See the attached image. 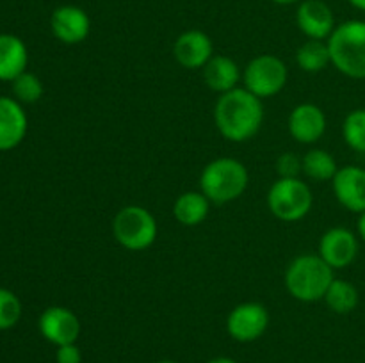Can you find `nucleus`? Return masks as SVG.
<instances>
[{"mask_svg":"<svg viewBox=\"0 0 365 363\" xmlns=\"http://www.w3.org/2000/svg\"><path fill=\"white\" fill-rule=\"evenodd\" d=\"M214 121L220 134L228 141H248L262 127V100L245 88H235L223 93L214 107Z\"/></svg>","mask_w":365,"mask_h":363,"instance_id":"f257e3e1","label":"nucleus"},{"mask_svg":"<svg viewBox=\"0 0 365 363\" xmlns=\"http://www.w3.org/2000/svg\"><path fill=\"white\" fill-rule=\"evenodd\" d=\"M248 169L237 159L221 157L203 167L200 174V191L209 198L210 203L225 205L235 201L245 194L248 187Z\"/></svg>","mask_w":365,"mask_h":363,"instance_id":"f03ea898","label":"nucleus"},{"mask_svg":"<svg viewBox=\"0 0 365 363\" xmlns=\"http://www.w3.org/2000/svg\"><path fill=\"white\" fill-rule=\"evenodd\" d=\"M334 280V269L319 255L296 256L285 270V287L289 294L303 302L324 299Z\"/></svg>","mask_w":365,"mask_h":363,"instance_id":"7ed1b4c3","label":"nucleus"},{"mask_svg":"<svg viewBox=\"0 0 365 363\" xmlns=\"http://www.w3.org/2000/svg\"><path fill=\"white\" fill-rule=\"evenodd\" d=\"M331 64L349 78H365V21L348 20L327 39Z\"/></svg>","mask_w":365,"mask_h":363,"instance_id":"20e7f679","label":"nucleus"},{"mask_svg":"<svg viewBox=\"0 0 365 363\" xmlns=\"http://www.w3.org/2000/svg\"><path fill=\"white\" fill-rule=\"evenodd\" d=\"M157 221L150 210L139 205L123 206L114 216L113 233L118 244L130 251L148 249L157 238Z\"/></svg>","mask_w":365,"mask_h":363,"instance_id":"39448f33","label":"nucleus"},{"mask_svg":"<svg viewBox=\"0 0 365 363\" xmlns=\"http://www.w3.org/2000/svg\"><path fill=\"white\" fill-rule=\"evenodd\" d=\"M312 191L299 178H278L267 192L271 214L285 223L303 219L312 210Z\"/></svg>","mask_w":365,"mask_h":363,"instance_id":"423d86ee","label":"nucleus"},{"mask_svg":"<svg viewBox=\"0 0 365 363\" xmlns=\"http://www.w3.org/2000/svg\"><path fill=\"white\" fill-rule=\"evenodd\" d=\"M287 77L289 71L284 60L271 53L257 56L242 71L245 89L260 100L278 95L287 84Z\"/></svg>","mask_w":365,"mask_h":363,"instance_id":"0eeeda50","label":"nucleus"},{"mask_svg":"<svg viewBox=\"0 0 365 363\" xmlns=\"http://www.w3.org/2000/svg\"><path fill=\"white\" fill-rule=\"evenodd\" d=\"M269 326V313L260 302H241L230 312L227 330L237 342H253L262 337Z\"/></svg>","mask_w":365,"mask_h":363,"instance_id":"6e6552de","label":"nucleus"},{"mask_svg":"<svg viewBox=\"0 0 365 363\" xmlns=\"http://www.w3.org/2000/svg\"><path fill=\"white\" fill-rule=\"evenodd\" d=\"M359 255V238L348 228H330L319 241V256L331 269L351 265Z\"/></svg>","mask_w":365,"mask_h":363,"instance_id":"1a4fd4ad","label":"nucleus"},{"mask_svg":"<svg viewBox=\"0 0 365 363\" xmlns=\"http://www.w3.org/2000/svg\"><path fill=\"white\" fill-rule=\"evenodd\" d=\"M39 331L48 342L59 345L75 344L81 335L78 317L64 306H50L39 317Z\"/></svg>","mask_w":365,"mask_h":363,"instance_id":"9d476101","label":"nucleus"},{"mask_svg":"<svg viewBox=\"0 0 365 363\" xmlns=\"http://www.w3.org/2000/svg\"><path fill=\"white\" fill-rule=\"evenodd\" d=\"M296 23L309 39H328L334 32L335 16L323 0H302L296 11Z\"/></svg>","mask_w":365,"mask_h":363,"instance_id":"9b49d317","label":"nucleus"},{"mask_svg":"<svg viewBox=\"0 0 365 363\" xmlns=\"http://www.w3.org/2000/svg\"><path fill=\"white\" fill-rule=\"evenodd\" d=\"M50 28H52L53 36L64 45H78L89 36L91 20L81 7L61 6L52 13Z\"/></svg>","mask_w":365,"mask_h":363,"instance_id":"f8f14e48","label":"nucleus"},{"mask_svg":"<svg viewBox=\"0 0 365 363\" xmlns=\"http://www.w3.org/2000/svg\"><path fill=\"white\" fill-rule=\"evenodd\" d=\"M337 201L349 212H365V169L359 166L339 167L331 180Z\"/></svg>","mask_w":365,"mask_h":363,"instance_id":"ddd939ff","label":"nucleus"},{"mask_svg":"<svg viewBox=\"0 0 365 363\" xmlns=\"http://www.w3.org/2000/svg\"><path fill=\"white\" fill-rule=\"evenodd\" d=\"M173 53L177 63L187 70L205 68V64L214 57L212 39L203 31H185L175 41Z\"/></svg>","mask_w":365,"mask_h":363,"instance_id":"4468645a","label":"nucleus"},{"mask_svg":"<svg viewBox=\"0 0 365 363\" xmlns=\"http://www.w3.org/2000/svg\"><path fill=\"white\" fill-rule=\"evenodd\" d=\"M289 132L292 139L302 144L317 142L327 132V116L323 109L314 103H302L294 107L289 116Z\"/></svg>","mask_w":365,"mask_h":363,"instance_id":"2eb2a0df","label":"nucleus"},{"mask_svg":"<svg viewBox=\"0 0 365 363\" xmlns=\"http://www.w3.org/2000/svg\"><path fill=\"white\" fill-rule=\"evenodd\" d=\"M27 134V114L20 102L0 96V152L13 149Z\"/></svg>","mask_w":365,"mask_h":363,"instance_id":"dca6fc26","label":"nucleus"},{"mask_svg":"<svg viewBox=\"0 0 365 363\" xmlns=\"http://www.w3.org/2000/svg\"><path fill=\"white\" fill-rule=\"evenodd\" d=\"M29 52L25 43L18 36L0 34V80L13 82L25 73Z\"/></svg>","mask_w":365,"mask_h":363,"instance_id":"f3484780","label":"nucleus"},{"mask_svg":"<svg viewBox=\"0 0 365 363\" xmlns=\"http://www.w3.org/2000/svg\"><path fill=\"white\" fill-rule=\"evenodd\" d=\"M203 78L212 91L223 95V93L237 88L239 80H241V70L230 57L214 56L203 68Z\"/></svg>","mask_w":365,"mask_h":363,"instance_id":"a211bd4d","label":"nucleus"},{"mask_svg":"<svg viewBox=\"0 0 365 363\" xmlns=\"http://www.w3.org/2000/svg\"><path fill=\"white\" fill-rule=\"evenodd\" d=\"M210 201L202 191H187L177 198L173 205V216L184 226H198L207 219Z\"/></svg>","mask_w":365,"mask_h":363,"instance_id":"6ab92c4d","label":"nucleus"},{"mask_svg":"<svg viewBox=\"0 0 365 363\" xmlns=\"http://www.w3.org/2000/svg\"><path fill=\"white\" fill-rule=\"evenodd\" d=\"M359 299L360 295L355 285L346 280H337V278L331 281L327 294H324L328 308L335 313H341V315L351 313L359 306Z\"/></svg>","mask_w":365,"mask_h":363,"instance_id":"aec40b11","label":"nucleus"},{"mask_svg":"<svg viewBox=\"0 0 365 363\" xmlns=\"http://www.w3.org/2000/svg\"><path fill=\"white\" fill-rule=\"evenodd\" d=\"M296 63L307 73H319L331 63L328 45L321 39H309L296 52Z\"/></svg>","mask_w":365,"mask_h":363,"instance_id":"412c9836","label":"nucleus"},{"mask_svg":"<svg viewBox=\"0 0 365 363\" xmlns=\"http://www.w3.org/2000/svg\"><path fill=\"white\" fill-rule=\"evenodd\" d=\"M302 164L303 173L317 182L334 180V177L339 171L334 155L330 152H327V149L319 148H314L309 153H305V157L302 159Z\"/></svg>","mask_w":365,"mask_h":363,"instance_id":"4be33fe9","label":"nucleus"},{"mask_svg":"<svg viewBox=\"0 0 365 363\" xmlns=\"http://www.w3.org/2000/svg\"><path fill=\"white\" fill-rule=\"evenodd\" d=\"M342 137L346 144L359 153H365V109H355L344 117Z\"/></svg>","mask_w":365,"mask_h":363,"instance_id":"5701e85b","label":"nucleus"},{"mask_svg":"<svg viewBox=\"0 0 365 363\" xmlns=\"http://www.w3.org/2000/svg\"><path fill=\"white\" fill-rule=\"evenodd\" d=\"M14 100L21 103H34L43 96V84L34 73H21L13 80Z\"/></svg>","mask_w":365,"mask_h":363,"instance_id":"b1692460","label":"nucleus"},{"mask_svg":"<svg viewBox=\"0 0 365 363\" xmlns=\"http://www.w3.org/2000/svg\"><path fill=\"white\" fill-rule=\"evenodd\" d=\"M21 317V302L14 292L0 288V331L16 326Z\"/></svg>","mask_w":365,"mask_h":363,"instance_id":"393cba45","label":"nucleus"},{"mask_svg":"<svg viewBox=\"0 0 365 363\" xmlns=\"http://www.w3.org/2000/svg\"><path fill=\"white\" fill-rule=\"evenodd\" d=\"M303 171L302 159L296 153L287 152L282 153L277 160V173L280 178H298V174Z\"/></svg>","mask_w":365,"mask_h":363,"instance_id":"a878e982","label":"nucleus"},{"mask_svg":"<svg viewBox=\"0 0 365 363\" xmlns=\"http://www.w3.org/2000/svg\"><path fill=\"white\" fill-rule=\"evenodd\" d=\"M56 359L57 363H82V352L75 344L59 345Z\"/></svg>","mask_w":365,"mask_h":363,"instance_id":"bb28decb","label":"nucleus"},{"mask_svg":"<svg viewBox=\"0 0 365 363\" xmlns=\"http://www.w3.org/2000/svg\"><path fill=\"white\" fill-rule=\"evenodd\" d=\"M359 235H360V238L365 242V212L360 214V217H359Z\"/></svg>","mask_w":365,"mask_h":363,"instance_id":"cd10ccee","label":"nucleus"},{"mask_svg":"<svg viewBox=\"0 0 365 363\" xmlns=\"http://www.w3.org/2000/svg\"><path fill=\"white\" fill-rule=\"evenodd\" d=\"M349 4H351L353 7H356V9L365 11V0H349Z\"/></svg>","mask_w":365,"mask_h":363,"instance_id":"c85d7f7f","label":"nucleus"},{"mask_svg":"<svg viewBox=\"0 0 365 363\" xmlns=\"http://www.w3.org/2000/svg\"><path fill=\"white\" fill-rule=\"evenodd\" d=\"M209 363H237V362H235V359H232V358H223V356H221V358L210 359Z\"/></svg>","mask_w":365,"mask_h":363,"instance_id":"c756f323","label":"nucleus"},{"mask_svg":"<svg viewBox=\"0 0 365 363\" xmlns=\"http://www.w3.org/2000/svg\"><path fill=\"white\" fill-rule=\"evenodd\" d=\"M274 4H280V6H291V4L299 2V0H273Z\"/></svg>","mask_w":365,"mask_h":363,"instance_id":"7c9ffc66","label":"nucleus"},{"mask_svg":"<svg viewBox=\"0 0 365 363\" xmlns=\"http://www.w3.org/2000/svg\"><path fill=\"white\" fill-rule=\"evenodd\" d=\"M157 363H177V362H171V359H163V362H157Z\"/></svg>","mask_w":365,"mask_h":363,"instance_id":"2f4dec72","label":"nucleus"}]
</instances>
